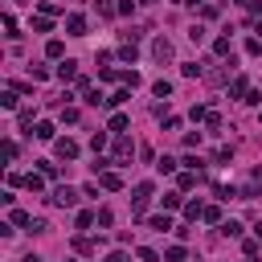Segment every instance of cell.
<instances>
[{
	"mask_svg": "<svg viewBox=\"0 0 262 262\" xmlns=\"http://www.w3.org/2000/svg\"><path fill=\"white\" fill-rule=\"evenodd\" d=\"M148 201H152V180H144V184H136V192H131V213H136V217H144V209H148Z\"/></svg>",
	"mask_w": 262,
	"mask_h": 262,
	"instance_id": "1",
	"label": "cell"
},
{
	"mask_svg": "<svg viewBox=\"0 0 262 262\" xmlns=\"http://www.w3.org/2000/svg\"><path fill=\"white\" fill-rule=\"evenodd\" d=\"M49 201H53V205H61V209H74V205H78V192H74L70 184H57Z\"/></svg>",
	"mask_w": 262,
	"mask_h": 262,
	"instance_id": "2",
	"label": "cell"
},
{
	"mask_svg": "<svg viewBox=\"0 0 262 262\" xmlns=\"http://www.w3.org/2000/svg\"><path fill=\"white\" fill-rule=\"evenodd\" d=\"M152 57H156L160 66L172 61V41H168V37H156V41H152Z\"/></svg>",
	"mask_w": 262,
	"mask_h": 262,
	"instance_id": "3",
	"label": "cell"
},
{
	"mask_svg": "<svg viewBox=\"0 0 262 262\" xmlns=\"http://www.w3.org/2000/svg\"><path fill=\"white\" fill-rule=\"evenodd\" d=\"M131 156H136V144H131L127 136H119V140H115V164H127Z\"/></svg>",
	"mask_w": 262,
	"mask_h": 262,
	"instance_id": "4",
	"label": "cell"
},
{
	"mask_svg": "<svg viewBox=\"0 0 262 262\" xmlns=\"http://www.w3.org/2000/svg\"><path fill=\"white\" fill-rule=\"evenodd\" d=\"M66 33H70V37H86V17L70 13V17H66Z\"/></svg>",
	"mask_w": 262,
	"mask_h": 262,
	"instance_id": "5",
	"label": "cell"
},
{
	"mask_svg": "<svg viewBox=\"0 0 262 262\" xmlns=\"http://www.w3.org/2000/svg\"><path fill=\"white\" fill-rule=\"evenodd\" d=\"M53 152H57L61 160H74V156H78V144H74L70 136H66V140H53Z\"/></svg>",
	"mask_w": 262,
	"mask_h": 262,
	"instance_id": "6",
	"label": "cell"
},
{
	"mask_svg": "<svg viewBox=\"0 0 262 262\" xmlns=\"http://www.w3.org/2000/svg\"><path fill=\"white\" fill-rule=\"evenodd\" d=\"M250 94V82L246 78H234V86H229V98H246Z\"/></svg>",
	"mask_w": 262,
	"mask_h": 262,
	"instance_id": "7",
	"label": "cell"
},
{
	"mask_svg": "<svg viewBox=\"0 0 262 262\" xmlns=\"http://www.w3.org/2000/svg\"><path fill=\"white\" fill-rule=\"evenodd\" d=\"M184 217H188V221H196V217H205L201 201H188V205H184Z\"/></svg>",
	"mask_w": 262,
	"mask_h": 262,
	"instance_id": "8",
	"label": "cell"
},
{
	"mask_svg": "<svg viewBox=\"0 0 262 262\" xmlns=\"http://www.w3.org/2000/svg\"><path fill=\"white\" fill-rule=\"evenodd\" d=\"M53 74H57L61 82H70V78H74V61H61V66H57V70H53Z\"/></svg>",
	"mask_w": 262,
	"mask_h": 262,
	"instance_id": "9",
	"label": "cell"
},
{
	"mask_svg": "<svg viewBox=\"0 0 262 262\" xmlns=\"http://www.w3.org/2000/svg\"><path fill=\"white\" fill-rule=\"evenodd\" d=\"M0 107H5V111H17V90H5V94H0Z\"/></svg>",
	"mask_w": 262,
	"mask_h": 262,
	"instance_id": "10",
	"label": "cell"
},
{
	"mask_svg": "<svg viewBox=\"0 0 262 262\" xmlns=\"http://www.w3.org/2000/svg\"><path fill=\"white\" fill-rule=\"evenodd\" d=\"M33 136H37V140H53V123H37V127H33Z\"/></svg>",
	"mask_w": 262,
	"mask_h": 262,
	"instance_id": "11",
	"label": "cell"
},
{
	"mask_svg": "<svg viewBox=\"0 0 262 262\" xmlns=\"http://www.w3.org/2000/svg\"><path fill=\"white\" fill-rule=\"evenodd\" d=\"M152 229H160V234H164V229H172V217H168V213H160V217H152Z\"/></svg>",
	"mask_w": 262,
	"mask_h": 262,
	"instance_id": "12",
	"label": "cell"
},
{
	"mask_svg": "<svg viewBox=\"0 0 262 262\" xmlns=\"http://www.w3.org/2000/svg\"><path fill=\"white\" fill-rule=\"evenodd\" d=\"M156 168L168 176V172H176V160H172V156H164V160H156Z\"/></svg>",
	"mask_w": 262,
	"mask_h": 262,
	"instance_id": "13",
	"label": "cell"
},
{
	"mask_svg": "<svg viewBox=\"0 0 262 262\" xmlns=\"http://www.w3.org/2000/svg\"><path fill=\"white\" fill-rule=\"evenodd\" d=\"M213 53H221V57H225V53H234V45H229V37H217V41H213Z\"/></svg>",
	"mask_w": 262,
	"mask_h": 262,
	"instance_id": "14",
	"label": "cell"
},
{
	"mask_svg": "<svg viewBox=\"0 0 262 262\" xmlns=\"http://www.w3.org/2000/svg\"><path fill=\"white\" fill-rule=\"evenodd\" d=\"M103 188H111V192H115V188H123V180H119L115 172H103Z\"/></svg>",
	"mask_w": 262,
	"mask_h": 262,
	"instance_id": "15",
	"label": "cell"
},
{
	"mask_svg": "<svg viewBox=\"0 0 262 262\" xmlns=\"http://www.w3.org/2000/svg\"><path fill=\"white\" fill-rule=\"evenodd\" d=\"M94 221H98V213H86V209H82V213H78V229H90V225H94Z\"/></svg>",
	"mask_w": 262,
	"mask_h": 262,
	"instance_id": "16",
	"label": "cell"
},
{
	"mask_svg": "<svg viewBox=\"0 0 262 262\" xmlns=\"http://www.w3.org/2000/svg\"><path fill=\"white\" fill-rule=\"evenodd\" d=\"M74 250H78V254H94V242H90V238H74Z\"/></svg>",
	"mask_w": 262,
	"mask_h": 262,
	"instance_id": "17",
	"label": "cell"
},
{
	"mask_svg": "<svg viewBox=\"0 0 262 262\" xmlns=\"http://www.w3.org/2000/svg\"><path fill=\"white\" fill-rule=\"evenodd\" d=\"M136 53H140V49H136V41H127V45L119 49V57H123V61H136Z\"/></svg>",
	"mask_w": 262,
	"mask_h": 262,
	"instance_id": "18",
	"label": "cell"
},
{
	"mask_svg": "<svg viewBox=\"0 0 262 262\" xmlns=\"http://www.w3.org/2000/svg\"><path fill=\"white\" fill-rule=\"evenodd\" d=\"M25 184H29V188H33V192H41V188H45V180H41V176H37V172H29V176H25Z\"/></svg>",
	"mask_w": 262,
	"mask_h": 262,
	"instance_id": "19",
	"label": "cell"
},
{
	"mask_svg": "<svg viewBox=\"0 0 262 262\" xmlns=\"http://www.w3.org/2000/svg\"><path fill=\"white\" fill-rule=\"evenodd\" d=\"M221 234H225V238H238V234H242V225H238V221H225V225H221Z\"/></svg>",
	"mask_w": 262,
	"mask_h": 262,
	"instance_id": "20",
	"label": "cell"
},
{
	"mask_svg": "<svg viewBox=\"0 0 262 262\" xmlns=\"http://www.w3.org/2000/svg\"><path fill=\"white\" fill-rule=\"evenodd\" d=\"M111 131L119 136V131H127V115H111Z\"/></svg>",
	"mask_w": 262,
	"mask_h": 262,
	"instance_id": "21",
	"label": "cell"
},
{
	"mask_svg": "<svg viewBox=\"0 0 262 262\" xmlns=\"http://www.w3.org/2000/svg\"><path fill=\"white\" fill-rule=\"evenodd\" d=\"M127 98H131V94H127V90H115V94H111V98H107V107H119V103H127Z\"/></svg>",
	"mask_w": 262,
	"mask_h": 262,
	"instance_id": "22",
	"label": "cell"
},
{
	"mask_svg": "<svg viewBox=\"0 0 262 262\" xmlns=\"http://www.w3.org/2000/svg\"><path fill=\"white\" fill-rule=\"evenodd\" d=\"M152 90H156V98H168V94H172V82H156Z\"/></svg>",
	"mask_w": 262,
	"mask_h": 262,
	"instance_id": "23",
	"label": "cell"
},
{
	"mask_svg": "<svg viewBox=\"0 0 262 262\" xmlns=\"http://www.w3.org/2000/svg\"><path fill=\"white\" fill-rule=\"evenodd\" d=\"M45 53H49V57H61V53H66V45H61V41H49V45H45Z\"/></svg>",
	"mask_w": 262,
	"mask_h": 262,
	"instance_id": "24",
	"label": "cell"
},
{
	"mask_svg": "<svg viewBox=\"0 0 262 262\" xmlns=\"http://www.w3.org/2000/svg\"><path fill=\"white\" fill-rule=\"evenodd\" d=\"M246 53H250V57H258V53H262V41H258V37H250V41H246Z\"/></svg>",
	"mask_w": 262,
	"mask_h": 262,
	"instance_id": "25",
	"label": "cell"
},
{
	"mask_svg": "<svg viewBox=\"0 0 262 262\" xmlns=\"http://www.w3.org/2000/svg\"><path fill=\"white\" fill-rule=\"evenodd\" d=\"M13 225H33V217H29V213H21V209H13Z\"/></svg>",
	"mask_w": 262,
	"mask_h": 262,
	"instance_id": "26",
	"label": "cell"
},
{
	"mask_svg": "<svg viewBox=\"0 0 262 262\" xmlns=\"http://www.w3.org/2000/svg\"><path fill=\"white\" fill-rule=\"evenodd\" d=\"M184 258H188L184 246H172V250H168V262H184Z\"/></svg>",
	"mask_w": 262,
	"mask_h": 262,
	"instance_id": "27",
	"label": "cell"
},
{
	"mask_svg": "<svg viewBox=\"0 0 262 262\" xmlns=\"http://www.w3.org/2000/svg\"><path fill=\"white\" fill-rule=\"evenodd\" d=\"M164 209H180V192H168V196H164Z\"/></svg>",
	"mask_w": 262,
	"mask_h": 262,
	"instance_id": "28",
	"label": "cell"
},
{
	"mask_svg": "<svg viewBox=\"0 0 262 262\" xmlns=\"http://www.w3.org/2000/svg\"><path fill=\"white\" fill-rule=\"evenodd\" d=\"M90 148H94V156H98V152H103V148H107V136H103V131H98V136L90 140Z\"/></svg>",
	"mask_w": 262,
	"mask_h": 262,
	"instance_id": "29",
	"label": "cell"
},
{
	"mask_svg": "<svg viewBox=\"0 0 262 262\" xmlns=\"http://www.w3.org/2000/svg\"><path fill=\"white\" fill-rule=\"evenodd\" d=\"M33 29H37V33H49L53 25H49V17H37V21H33Z\"/></svg>",
	"mask_w": 262,
	"mask_h": 262,
	"instance_id": "30",
	"label": "cell"
},
{
	"mask_svg": "<svg viewBox=\"0 0 262 262\" xmlns=\"http://www.w3.org/2000/svg\"><path fill=\"white\" fill-rule=\"evenodd\" d=\"M196 184V172H180V188H192Z\"/></svg>",
	"mask_w": 262,
	"mask_h": 262,
	"instance_id": "31",
	"label": "cell"
},
{
	"mask_svg": "<svg viewBox=\"0 0 262 262\" xmlns=\"http://www.w3.org/2000/svg\"><path fill=\"white\" fill-rule=\"evenodd\" d=\"M140 262H160V254H156V250H148V246H144V250H140Z\"/></svg>",
	"mask_w": 262,
	"mask_h": 262,
	"instance_id": "32",
	"label": "cell"
},
{
	"mask_svg": "<svg viewBox=\"0 0 262 262\" xmlns=\"http://www.w3.org/2000/svg\"><path fill=\"white\" fill-rule=\"evenodd\" d=\"M107 262H127V254H123V250H115V254H111Z\"/></svg>",
	"mask_w": 262,
	"mask_h": 262,
	"instance_id": "33",
	"label": "cell"
},
{
	"mask_svg": "<svg viewBox=\"0 0 262 262\" xmlns=\"http://www.w3.org/2000/svg\"><path fill=\"white\" fill-rule=\"evenodd\" d=\"M184 5H192V9H205V5H209V0H184Z\"/></svg>",
	"mask_w": 262,
	"mask_h": 262,
	"instance_id": "34",
	"label": "cell"
},
{
	"mask_svg": "<svg viewBox=\"0 0 262 262\" xmlns=\"http://www.w3.org/2000/svg\"><path fill=\"white\" fill-rule=\"evenodd\" d=\"M254 238H258V242H262V221H258V225H254Z\"/></svg>",
	"mask_w": 262,
	"mask_h": 262,
	"instance_id": "35",
	"label": "cell"
},
{
	"mask_svg": "<svg viewBox=\"0 0 262 262\" xmlns=\"http://www.w3.org/2000/svg\"><path fill=\"white\" fill-rule=\"evenodd\" d=\"M140 5H156V0H140Z\"/></svg>",
	"mask_w": 262,
	"mask_h": 262,
	"instance_id": "36",
	"label": "cell"
},
{
	"mask_svg": "<svg viewBox=\"0 0 262 262\" xmlns=\"http://www.w3.org/2000/svg\"><path fill=\"white\" fill-rule=\"evenodd\" d=\"M61 262H74V258H61Z\"/></svg>",
	"mask_w": 262,
	"mask_h": 262,
	"instance_id": "37",
	"label": "cell"
}]
</instances>
